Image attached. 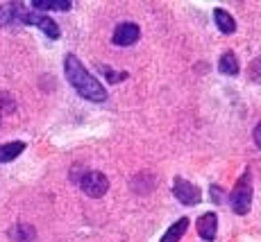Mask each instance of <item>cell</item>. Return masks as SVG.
Returning <instances> with one entry per match:
<instances>
[{"mask_svg":"<svg viewBox=\"0 0 261 242\" xmlns=\"http://www.w3.org/2000/svg\"><path fill=\"white\" fill-rule=\"evenodd\" d=\"M64 73H66L68 84H71L82 98L91 100V102H102V100H107V90L102 88V84L82 66V62H80L75 54H66V59H64Z\"/></svg>","mask_w":261,"mask_h":242,"instance_id":"cell-1","label":"cell"},{"mask_svg":"<svg viewBox=\"0 0 261 242\" xmlns=\"http://www.w3.org/2000/svg\"><path fill=\"white\" fill-rule=\"evenodd\" d=\"M250 201H252V174L245 172L234 186L232 195H229V204L237 215H245L250 210Z\"/></svg>","mask_w":261,"mask_h":242,"instance_id":"cell-2","label":"cell"},{"mask_svg":"<svg viewBox=\"0 0 261 242\" xmlns=\"http://www.w3.org/2000/svg\"><path fill=\"white\" fill-rule=\"evenodd\" d=\"M80 188L84 190V195L98 199L109 190V179L102 172H87L80 179Z\"/></svg>","mask_w":261,"mask_h":242,"instance_id":"cell-3","label":"cell"},{"mask_svg":"<svg viewBox=\"0 0 261 242\" xmlns=\"http://www.w3.org/2000/svg\"><path fill=\"white\" fill-rule=\"evenodd\" d=\"M18 21H21V23H30V25H37V27L43 29V32H46L50 39H59V27H57V23H55L53 18L43 16V14L34 12V9H30V12H25V9H23L21 16H18Z\"/></svg>","mask_w":261,"mask_h":242,"instance_id":"cell-4","label":"cell"},{"mask_svg":"<svg viewBox=\"0 0 261 242\" xmlns=\"http://www.w3.org/2000/svg\"><path fill=\"white\" fill-rule=\"evenodd\" d=\"M173 195L179 201H182L184 206L198 204L200 197H202V195H200V190H198V186H193L191 181L182 179V176H175V181H173Z\"/></svg>","mask_w":261,"mask_h":242,"instance_id":"cell-5","label":"cell"},{"mask_svg":"<svg viewBox=\"0 0 261 242\" xmlns=\"http://www.w3.org/2000/svg\"><path fill=\"white\" fill-rule=\"evenodd\" d=\"M139 37H141V29H139L137 23H120V25H116V29H114V43L123 45V48L137 43Z\"/></svg>","mask_w":261,"mask_h":242,"instance_id":"cell-6","label":"cell"},{"mask_svg":"<svg viewBox=\"0 0 261 242\" xmlns=\"http://www.w3.org/2000/svg\"><path fill=\"white\" fill-rule=\"evenodd\" d=\"M195 229H198L202 240H207V242L216 240V233H218V218H216V213L200 215L198 222H195Z\"/></svg>","mask_w":261,"mask_h":242,"instance_id":"cell-7","label":"cell"},{"mask_svg":"<svg viewBox=\"0 0 261 242\" xmlns=\"http://www.w3.org/2000/svg\"><path fill=\"white\" fill-rule=\"evenodd\" d=\"M23 12V5L21 3H5L0 5V27H5V25L18 21V16H21Z\"/></svg>","mask_w":261,"mask_h":242,"instance_id":"cell-8","label":"cell"},{"mask_svg":"<svg viewBox=\"0 0 261 242\" xmlns=\"http://www.w3.org/2000/svg\"><path fill=\"white\" fill-rule=\"evenodd\" d=\"M187 229H189V218H179V220L175 222V224L166 231V233H164L162 242H177L184 233H187Z\"/></svg>","mask_w":261,"mask_h":242,"instance_id":"cell-9","label":"cell"},{"mask_svg":"<svg viewBox=\"0 0 261 242\" xmlns=\"http://www.w3.org/2000/svg\"><path fill=\"white\" fill-rule=\"evenodd\" d=\"M25 149V143L21 140H14V143H5L0 145V163H7V161H14L18 154Z\"/></svg>","mask_w":261,"mask_h":242,"instance_id":"cell-10","label":"cell"},{"mask_svg":"<svg viewBox=\"0 0 261 242\" xmlns=\"http://www.w3.org/2000/svg\"><path fill=\"white\" fill-rule=\"evenodd\" d=\"M214 18H216V25H218V29L223 34H232L234 29H237V21H234L232 16H229L225 9H216L214 12Z\"/></svg>","mask_w":261,"mask_h":242,"instance_id":"cell-11","label":"cell"},{"mask_svg":"<svg viewBox=\"0 0 261 242\" xmlns=\"http://www.w3.org/2000/svg\"><path fill=\"white\" fill-rule=\"evenodd\" d=\"M218 70L223 75H237L239 73V59L234 52H225L218 62Z\"/></svg>","mask_w":261,"mask_h":242,"instance_id":"cell-12","label":"cell"},{"mask_svg":"<svg viewBox=\"0 0 261 242\" xmlns=\"http://www.w3.org/2000/svg\"><path fill=\"white\" fill-rule=\"evenodd\" d=\"M32 7H34V12H41V9H57V12H66V9H71V3H68V0H34Z\"/></svg>","mask_w":261,"mask_h":242,"instance_id":"cell-13","label":"cell"},{"mask_svg":"<svg viewBox=\"0 0 261 242\" xmlns=\"http://www.w3.org/2000/svg\"><path fill=\"white\" fill-rule=\"evenodd\" d=\"M9 235L16 242H30V240H34V229L30 224H16L9 231Z\"/></svg>","mask_w":261,"mask_h":242,"instance_id":"cell-14","label":"cell"},{"mask_svg":"<svg viewBox=\"0 0 261 242\" xmlns=\"http://www.w3.org/2000/svg\"><path fill=\"white\" fill-rule=\"evenodd\" d=\"M16 109V102L9 93H0V113H12Z\"/></svg>","mask_w":261,"mask_h":242,"instance_id":"cell-15","label":"cell"},{"mask_svg":"<svg viewBox=\"0 0 261 242\" xmlns=\"http://www.w3.org/2000/svg\"><path fill=\"white\" fill-rule=\"evenodd\" d=\"M250 77H252V82L261 84V57H257L250 64Z\"/></svg>","mask_w":261,"mask_h":242,"instance_id":"cell-16","label":"cell"},{"mask_svg":"<svg viewBox=\"0 0 261 242\" xmlns=\"http://www.w3.org/2000/svg\"><path fill=\"white\" fill-rule=\"evenodd\" d=\"M102 73L107 75V77H109V82H114V84L120 82V79H125V77H127V73H114V70H112V68H107V66H102Z\"/></svg>","mask_w":261,"mask_h":242,"instance_id":"cell-17","label":"cell"},{"mask_svg":"<svg viewBox=\"0 0 261 242\" xmlns=\"http://www.w3.org/2000/svg\"><path fill=\"white\" fill-rule=\"evenodd\" d=\"M254 143H257V147H261V123L254 127Z\"/></svg>","mask_w":261,"mask_h":242,"instance_id":"cell-18","label":"cell"}]
</instances>
